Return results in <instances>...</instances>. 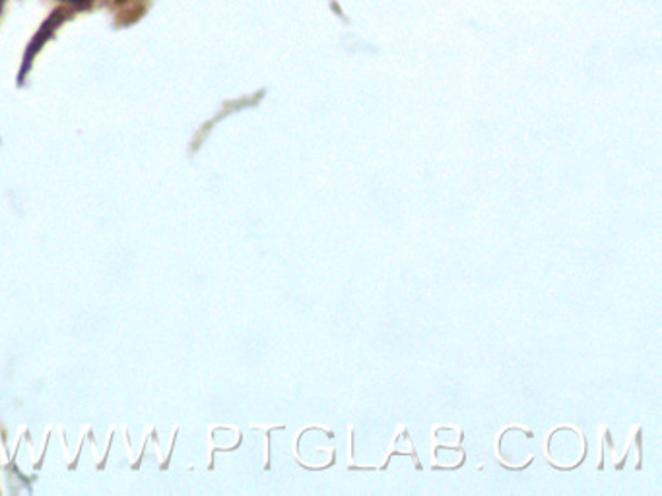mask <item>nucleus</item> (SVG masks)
I'll return each mask as SVG.
<instances>
[{"instance_id": "1", "label": "nucleus", "mask_w": 662, "mask_h": 496, "mask_svg": "<svg viewBox=\"0 0 662 496\" xmlns=\"http://www.w3.org/2000/svg\"><path fill=\"white\" fill-rule=\"evenodd\" d=\"M638 448H640V462H641V428L638 431ZM638 469H641V464L638 466Z\"/></svg>"}, {"instance_id": "2", "label": "nucleus", "mask_w": 662, "mask_h": 496, "mask_svg": "<svg viewBox=\"0 0 662 496\" xmlns=\"http://www.w3.org/2000/svg\"><path fill=\"white\" fill-rule=\"evenodd\" d=\"M64 2H74V4H82V2H90V0H64Z\"/></svg>"}, {"instance_id": "3", "label": "nucleus", "mask_w": 662, "mask_h": 496, "mask_svg": "<svg viewBox=\"0 0 662 496\" xmlns=\"http://www.w3.org/2000/svg\"><path fill=\"white\" fill-rule=\"evenodd\" d=\"M2 7H4V0H0V12H2Z\"/></svg>"}]
</instances>
